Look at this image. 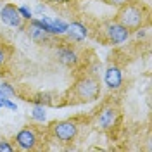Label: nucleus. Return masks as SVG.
<instances>
[{"mask_svg":"<svg viewBox=\"0 0 152 152\" xmlns=\"http://www.w3.org/2000/svg\"><path fill=\"white\" fill-rule=\"evenodd\" d=\"M149 19H151L149 9L143 4L135 2V0H130L128 4L121 5L119 7V12H118V23L123 24L124 28H128L130 31L147 26L149 24Z\"/></svg>","mask_w":152,"mask_h":152,"instance_id":"obj_1","label":"nucleus"},{"mask_svg":"<svg viewBox=\"0 0 152 152\" xmlns=\"http://www.w3.org/2000/svg\"><path fill=\"white\" fill-rule=\"evenodd\" d=\"M0 90L7 95V97H14V95H16V90H14L9 83H2V85H0Z\"/></svg>","mask_w":152,"mask_h":152,"instance_id":"obj_15","label":"nucleus"},{"mask_svg":"<svg viewBox=\"0 0 152 152\" xmlns=\"http://www.w3.org/2000/svg\"><path fill=\"white\" fill-rule=\"evenodd\" d=\"M28 23H29V24L26 26V31H28L29 38H31L35 43H45V42L48 40V37H50V35H48L47 31L43 29V26L40 24V21H38V19H33V18H31Z\"/></svg>","mask_w":152,"mask_h":152,"instance_id":"obj_8","label":"nucleus"},{"mask_svg":"<svg viewBox=\"0 0 152 152\" xmlns=\"http://www.w3.org/2000/svg\"><path fill=\"white\" fill-rule=\"evenodd\" d=\"M50 133L52 137L62 143L73 142L78 135V124L71 119H62V121H56L50 124Z\"/></svg>","mask_w":152,"mask_h":152,"instance_id":"obj_2","label":"nucleus"},{"mask_svg":"<svg viewBox=\"0 0 152 152\" xmlns=\"http://www.w3.org/2000/svg\"><path fill=\"white\" fill-rule=\"evenodd\" d=\"M118 109L113 107V105H105L104 109L100 111L99 114V124H100V128H104V130H109V128H113L116 121H118Z\"/></svg>","mask_w":152,"mask_h":152,"instance_id":"obj_9","label":"nucleus"},{"mask_svg":"<svg viewBox=\"0 0 152 152\" xmlns=\"http://www.w3.org/2000/svg\"><path fill=\"white\" fill-rule=\"evenodd\" d=\"M12 151H14V147L7 140H0V152H12Z\"/></svg>","mask_w":152,"mask_h":152,"instance_id":"obj_17","label":"nucleus"},{"mask_svg":"<svg viewBox=\"0 0 152 152\" xmlns=\"http://www.w3.org/2000/svg\"><path fill=\"white\" fill-rule=\"evenodd\" d=\"M104 81L107 88L111 90H118L121 88L123 85V75H121V69L118 66H109L105 69V75H104Z\"/></svg>","mask_w":152,"mask_h":152,"instance_id":"obj_10","label":"nucleus"},{"mask_svg":"<svg viewBox=\"0 0 152 152\" xmlns=\"http://www.w3.org/2000/svg\"><path fill=\"white\" fill-rule=\"evenodd\" d=\"M31 118L35 119V121H40V123H43L45 119H47V114H45V105H35L33 107V111H31Z\"/></svg>","mask_w":152,"mask_h":152,"instance_id":"obj_13","label":"nucleus"},{"mask_svg":"<svg viewBox=\"0 0 152 152\" xmlns=\"http://www.w3.org/2000/svg\"><path fill=\"white\" fill-rule=\"evenodd\" d=\"M66 35L73 42H83L88 35V28H86L83 23H80V21H75V23H71V24H67V29H66Z\"/></svg>","mask_w":152,"mask_h":152,"instance_id":"obj_11","label":"nucleus"},{"mask_svg":"<svg viewBox=\"0 0 152 152\" xmlns=\"http://www.w3.org/2000/svg\"><path fill=\"white\" fill-rule=\"evenodd\" d=\"M4 62H5V52H4V50L0 48V66H2Z\"/></svg>","mask_w":152,"mask_h":152,"instance_id":"obj_19","label":"nucleus"},{"mask_svg":"<svg viewBox=\"0 0 152 152\" xmlns=\"http://www.w3.org/2000/svg\"><path fill=\"white\" fill-rule=\"evenodd\" d=\"M0 107H7V109H10V111H16V109H18V105L14 104L12 100H9L7 97H5V99L0 102Z\"/></svg>","mask_w":152,"mask_h":152,"instance_id":"obj_16","label":"nucleus"},{"mask_svg":"<svg viewBox=\"0 0 152 152\" xmlns=\"http://www.w3.org/2000/svg\"><path fill=\"white\" fill-rule=\"evenodd\" d=\"M16 143L21 151H33L37 147V142H38V137H37V132L33 128H23L21 132L16 133Z\"/></svg>","mask_w":152,"mask_h":152,"instance_id":"obj_6","label":"nucleus"},{"mask_svg":"<svg viewBox=\"0 0 152 152\" xmlns=\"http://www.w3.org/2000/svg\"><path fill=\"white\" fill-rule=\"evenodd\" d=\"M50 2H56V4H64V2H69V0H50Z\"/></svg>","mask_w":152,"mask_h":152,"instance_id":"obj_21","label":"nucleus"},{"mask_svg":"<svg viewBox=\"0 0 152 152\" xmlns=\"http://www.w3.org/2000/svg\"><path fill=\"white\" fill-rule=\"evenodd\" d=\"M56 56H57V59H59V62L64 64V66H75L76 62H78V54H76V50L71 48V47H67V45L57 48Z\"/></svg>","mask_w":152,"mask_h":152,"instance_id":"obj_12","label":"nucleus"},{"mask_svg":"<svg viewBox=\"0 0 152 152\" xmlns=\"http://www.w3.org/2000/svg\"><path fill=\"white\" fill-rule=\"evenodd\" d=\"M76 94L81 100H94L100 94V83L94 76H85L76 85Z\"/></svg>","mask_w":152,"mask_h":152,"instance_id":"obj_3","label":"nucleus"},{"mask_svg":"<svg viewBox=\"0 0 152 152\" xmlns=\"http://www.w3.org/2000/svg\"><path fill=\"white\" fill-rule=\"evenodd\" d=\"M105 4H109V5H114V7H121L124 4H128L130 0H104Z\"/></svg>","mask_w":152,"mask_h":152,"instance_id":"obj_18","label":"nucleus"},{"mask_svg":"<svg viewBox=\"0 0 152 152\" xmlns=\"http://www.w3.org/2000/svg\"><path fill=\"white\" fill-rule=\"evenodd\" d=\"M104 31H105V40L113 45H121L130 38V29L124 28L123 24H119L118 21L116 23H107Z\"/></svg>","mask_w":152,"mask_h":152,"instance_id":"obj_4","label":"nucleus"},{"mask_svg":"<svg viewBox=\"0 0 152 152\" xmlns=\"http://www.w3.org/2000/svg\"><path fill=\"white\" fill-rule=\"evenodd\" d=\"M43 10H45V7H43V5H38V7H37V12H38V14H42Z\"/></svg>","mask_w":152,"mask_h":152,"instance_id":"obj_20","label":"nucleus"},{"mask_svg":"<svg viewBox=\"0 0 152 152\" xmlns=\"http://www.w3.org/2000/svg\"><path fill=\"white\" fill-rule=\"evenodd\" d=\"M0 19H2L4 24H7L10 28H24V24H23L24 19L21 18L19 9L16 5H12V4H7V5L2 7V10H0Z\"/></svg>","mask_w":152,"mask_h":152,"instance_id":"obj_5","label":"nucleus"},{"mask_svg":"<svg viewBox=\"0 0 152 152\" xmlns=\"http://www.w3.org/2000/svg\"><path fill=\"white\" fill-rule=\"evenodd\" d=\"M19 14H21V18L24 19V21H29V19L33 18V12H31V9H28L26 5L19 7Z\"/></svg>","mask_w":152,"mask_h":152,"instance_id":"obj_14","label":"nucleus"},{"mask_svg":"<svg viewBox=\"0 0 152 152\" xmlns=\"http://www.w3.org/2000/svg\"><path fill=\"white\" fill-rule=\"evenodd\" d=\"M40 24L43 26V29L47 31L50 37H59V35H66L67 29V23L62 21L59 18H48V16H43L42 19H38Z\"/></svg>","mask_w":152,"mask_h":152,"instance_id":"obj_7","label":"nucleus"}]
</instances>
